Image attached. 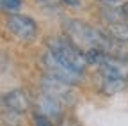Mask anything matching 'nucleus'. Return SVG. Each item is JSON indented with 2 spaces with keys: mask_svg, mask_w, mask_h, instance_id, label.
I'll use <instances>...</instances> for the list:
<instances>
[{
  "mask_svg": "<svg viewBox=\"0 0 128 126\" xmlns=\"http://www.w3.org/2000/svg\"><path fill=\"white\" fill-rule=\"evenodd\" d=\"M2 103H4V110H11V112H16V114H25L30 107V100L27 96V92L22 89L4 94Z\"/></svg>",
  "mask_w": 128,
  "mask_h": 126,
  "instance_id": "423d86ee",
  "label": "nucleus"
},
{
  "mask_svg": "<svg viewBox=\"0 0 128 126\" xmlns=\"http://www.w3.org/2000/svg\"><path fill=\"white\" fill-rule=\"evenodd\" d=\"M0 5H2L4 12H18L23 5V0H0Z\"/></svg>",
  "mask_w": 128,
  "mask_h": 126,
  "instance_id": "1a4fd4ad",
  "label": "nucleus"
},
{
  "mask_svg": "<svg viewBox=\"0 0 128 126\" xmlns=\"http://www.w3.org/2000/svg\"><path fill=\"white\" fill-rule=\"evenodd\" d=\"M41 62H43V68H44L48 76H54L57 80H62L66 84H71V85H76L80 80H82V75L76 73L75 69H71L68 64H64V62L60 59H57L50 50L44 52Z\"/></svg>",
  "mask_w": 128,
  "mask_h": 126,
  "instance_id": "7ed1b4c3",
  "label": "nucleus"
},
{
  "mask_svg": "<svg viewBox=\"0 0 128 126\" xmlns=\"http://www.w3.org/2000/svg\"><path fill=\"white\" fill-rule=\"evenodd\" d=\"M128 80L126 78H119V76H112V75H102L100 73V91L105 96H112L119 91H123L126 87Z\"/></svg>",
  "mask_w": 128,
  "mask_h": 126,
  "instance_id": "6e6552de",
  "label": "nucleus"
},
{
  "mask_svg": "<svg viewBox=\"0 0 128 126\" xmlns=\"http://www.w3.org/2000/svg\"><path fill=\"white\" fill-rule=\"evenodd\" d=\"M46 44H48V50H50L57 59H60L64 64H68L71 69H75L80 75L86 73V68L89 66L86 52H80L82 48H78L70 37L68 39H64V37H52V39L46 41Z\"/></svg>",
  "mask_w": 128,
  "mask_h": 126,
  "instance_id": "f03ea898",
  "label": "nucleus"
},
{
  "mask_svg": "<svg viewBox=\"0 0 128 126\" xmlns=\"http://www.w3.org/2000/svg\"><path fill=\"white\" fill-rule=\"evenodd\" d=\"M96 2L103 4L105 7H124L128 4V0H96Z\"/></svg>",
  "mask_w": 128,
  "mask_h": 126,
  "instance_id": "f8f14e48",
  "label": "nucleus"
},
{
  "mask_svg": "<svg viewBox=\"0 0 128 126\" xmlns=\"http://www.w3.org/2000/svg\"><path fill=\"white\" fill-rule=\"evenodd\" d=\"M34 2L43 7V11H48V12H59V4L55 0H34Z\"/></svg>",
  "mask_w": 128,
  "mask_h": 126,
  "instance_id": "9d476101",
  "label": "nucleus"
},
{
  "mask_svg": "<svg viewBox=\"0 0 128 126\" xmlns=\"http://www.w3.org/2000/svg\"><path fill=\"white\" fill-rule=\"evenodd\" d=\"M62 28H64V32H66V36L78 48H82L86 52L102 50L105 53L118 55V57L126 55V50H128L126 43L110 37L108 34L87 25L86 21H80V20H75V18H66L64 23H62Z\"/></svg>",
  "mask_w": 128,
  "mask_h": 126,
  "instance_id": "f257e3e1",
  "label": "nucleus"
},
{
  "mask_svg": "<svg viewBox=\"0 0 128 126\" xmlns=\"http://www.w3.org/2000/svg\"><path fill=\"white\" fill-rule=\"evenodd\" d=\"M38 112L46 116L48 119L52 121H57L62 117V112H64V105L59 103L57 100H54L52 96H48V94L41 92L39 98H38Z\"/></svg>",
  "mask_w": 128,
  "mask_h": 126,
  "instance_id": "0eeeda50",
  "label": "nucleus"
},
{
  "mask_svg": "<svg viewBox=\"0 0 128 126\" xmlns=\"http://www.w3.org/2000/svg\"><path fill=\"white\" fill-rule=\"evenodd\" d=\"M7 30L20 41H34L38 37V25L30 16L18 12H9L6 16Z\"/></svg>",
  "mask_w": 128,
  "mask_h": 126,
  "instance_id": "39448f33",
  "label": "nucleus"
},
{
  "mask_svg": "<svg viewBox=\"0 0 128 126\" xmlns=\"http://www.w3.org/2000/svg\"><path fill=\"white\" fill-rule=\"evenodd\" d=\"M62 2H66V5H73V7H78L80 5L78 0H62Z\"/></svg>",
  "mask_w": 128,
  "mask_h": 126,
  "instance_id": "ddd939ff",
  "label": "nucleus"
},
{
  "mask_svg": "<svg viewBox=\"0 0 128 126\" xmlns=\"http://www.w3.org/2000/svg\"><path fill=\"white\" fill-rule=\"evenodd\" d=\"M41 92L52 96L64 107H73L76 103V94H75L73 85L62 82V80H57L54 76H48V75L41 80Z\"/></svg>",
  "mask_w": 128,
  "mask_h": 126,
  "instance_id": "20e7f679",
  "label": "nucleus"
},
{
  "mask_svg": "<svg viewBox=\"0 0 128 126\" xmlns=\"http://www.w3.org/2000/svg\"><path fill=\"white\" fill-rule=\"evenodd\" d=\"M32 123H34V126H54L52 124V119H48L46 116L36 112L34 116H32Z\"/></svg>",
  "mask_w": 128,
  "mask_h": 126,
  "instance_id": "9b49d317",
  "label": "nucleus"
}]
</instances>
